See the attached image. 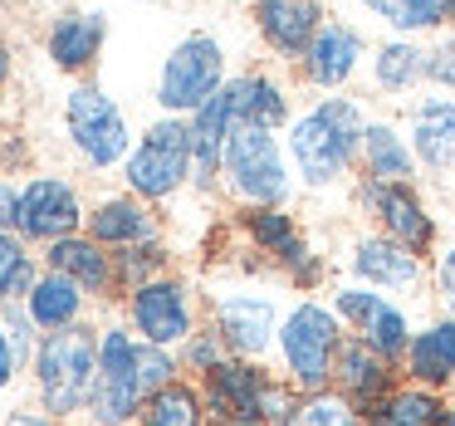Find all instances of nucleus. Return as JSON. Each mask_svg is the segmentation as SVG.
I'll return each mask as SVG.
<instances>
[{"instance_id": "f257e3e1", "label": "nucleus", "mask_w": 455, "mask_h": 426, "mask_svg": "<svg viewBox=\"0 0 455 426\" xmlns=\"http://www.w3.org/2000/svg\"><path fill=\"white\" fill-rule=\"evenodd\" d=\"M363 133L367 123L353 99H323L318 109H308L304 118L289 123V157H294L304 187H333L353 167Z\"/></svg>"}, {"instance_id": "f03ea898", "label": "nucleus", "mask_w": 455, "mask_h": 426, "mask_svg": "<svg viewBox=\"0 0 455 426\" xmlns=\"http://www.w3.org/2000/svg\"><path fill=\"white\" fill-rule=\"evenodd\" d=\"M40 392L54 416H69L89 406L93 382H99V343L89 328H54L40 348Z\"/></svg>"}, {"instance_id": "7ed1b4c3", "label": "nucleus", "mask_w": 455, "mask_h": 426, "mask_svg": "<svg viewBox=\"0 0 455 426\" xmlns=\"http://www.w3.org/2000/svg\"><path fill=\"white\" fill-rule=\"evenodd\" d=\"M338 348H343L338 314L323 304H299L294 314L279 324V353H284V363H289L294 387H304V392H328Z\"/></svg>"}, {"instance_id": "20e7f679", "label": "nucleus", "mask_w": 455, "mask_h": 426, "mask_svg": "<svg viewBox=\"0 0 455 426\" xmlns=\"http://www.w3.org/2000/svg\"><path fill=\"white\" fill-rule=\"evenodd\" d=\"M226 181L235 187V197H245L250 206H275L294 191V177L284 167V148H279L275 128H235L226 142Z\"/></svg>"}, {"instance_id": "39448f33", "label": "nucleus", "mask_w": 455, "mask_h": 426, "mask_svg": "<svg viewBox=\"0 0 455 426\" xmlns=\"http://www.w3.org/2000/svg\"><path fill=\"white\" fill-rule=\"evenodd\" d=\"M206 402L216 416L240 426H265V422H284L294 412V392L275 387L255 363H220L206 373Z\"/></svg>"}, {"instance_id": "423d86ee", "label": "nucleus", "mask_w": 455, "mask_h": 426, "mask_svg": "<svg viewBox=\"0 0 455 426\" xmlns=\"http://www.w3.org/2000/svg\"><path fill=\"white\" fill-rule=\"evenodd\" d=\"M226 84V50L211 35H187L162 64L157 103L167 113H196Z\"/></svg>"}, {"instance_id": "0eeeda50", "label": "nucleus", "mask_w": 455, "mask_h": 426, "mask_svg": "<svg viewBox=\"0 0 455 426\" xmlns=\"http://www.w3.org/2000/svg\"><path fill=\"white\" fill-rule=\"evenodd\" d=\"M191 167H196V152H191V123H152L148 138L132 148L128 157V187L138 191V197H172V191L181 187V181L191 177Z\"/></svg>"}, {"instance_id": "6e6552de", "label": "nucleus", "mask_w": 455, "mask_h": 426, "mask_svg": "<svg viewBox=\"0 0 455 426\" xmlns=\"http://www.w3.org/2000/svg\"><path fill=\"white\" fill-rule=\"evenodd\" d=\"M93 416L99 426H123L132 422L142 402V382H138V343L123 328H108L99 343V382H93Z\"/></svg>"}, {"instance_id": "1a4fd4ad", "label": "nucleus", "mask_w": 455, "mask_h": 426, "mask_svg": "<svg viewBox=\"0 0 455 426\" xmlns=\"http://www.w3.org/2000/svg\"><path fill=\"white\" fill-rule=\"evenodd\" d=\"M69 138L93 167H113L118 157H128V123H123L118 103L103 89H74L69 93Z\"/></svg>"}, {"instance_id": "9d476101", "label": "nucleus", "mask_w": 455, "mask_h": 426, "mask_svg": "<svg viewBox=\"0 0 455 426\" xmlns=\"http://www.w3.org/2000/svg\"><path fill=\"white\" fill-rule=\"evenodd\" d=\"M333 314L347 318V324L363 334V343L377 348L387 363L406 358V343H411V324H406V314H402V309H396L387 294H377V289H338Z\"/></svg>"}, {"instance_id": "9b49d317", "label": "nucleus", "mask_w": 455, "mask_h": 426, "mask_svg": "<svg viewBox=\"0 0 455 426\" xmlns=\"http://www.w3.org/2000/svg\"><path fill=\"white\" fill-rule=\"evenodd\" d=\"M363 201H367V211L382 221L387 236L402 240L406 250L426 255V250L435 245V221H431V211L421 206V197H416L406 181H367V187H363Z\"/></svg>"}, {"instance_id": "f8f14e48", "label": "nucleus", "mask_w": 455, "mask_h": 426, "mask_svg": "<svg viewBox=\"0 0 455 426\" xmlns=\"http://www.w3.org/2000/svg\"><path fill=\"white\" fill-rule=\"evenodd\" d=\"M132 324L157 348H172L191 338V299L177 279H148L132 289Z\"/></svg>"}, {"instance_id": "ddd939ff", "label": "nucleus", "mask_w": 455, "mask_h": 426, "mask_svg": "<svg viewBox=\"0 0 455 426\" xmlns=\"http://www.w3.org/2000/svg\"><path fill=\"white\" fill-rule=\"evenodd\" d=\"M79 221H84V211H79V197H74L69 181L40 177V181H30V187L20 191V221H15V226H20L30 240H50L54 245V240L74 236Z\"/></svg>"}, {"instance_id": "4468645a", "label": "nucleus", "mask_w": 455, "mask_h": 426, "mask_svg": "<svg viewBox=\"0 0 455 426\" xmlns=\"http://www.w3.org/2000/svg\"><path fill=\"white\" fill-rule=\"evenodd\" d=\"M255 25L284 60H304L323 30V0H255Z\"/></svg>"}, {"instance_id": "2eb2a0df", "label": "nucleus", "mask_w": 455, "mask_h": 426, "mask_svg": "<svg viewBox=\"0 0 455 426\" xmlns=\"http://www.w3.org/2000/svg\"><path fill=\"white\" fill-rule=\"evenodd\" d=\"M216 324H220V338H226L240 358H259L269 348V338L279 334L275 328V299L269 294H226V299H216Z\"/></svg>"}, {"instance_id": "dca6fc26", "label": "nucleus", "mask_w": 455, "mask_h": 426, "mask_svg": "<svg viewBox=\"0 0 455 426\" xmlns=\"http://www.w3.org/2000/svg\"><path fill=\"white\" fill-rule=\"evenodd\" d=\"M333 382H338V392H343L357 412H372V406L392 392V363H387L377 348H367L363 338H353V343L343 338L338 363H333Z\"/></svg>"}, {"instance_id": "f3484780", "label": "nucleus", "mask_w": 455, "mask_h": 426, "mask_svg": "<svg viewBox=\"0 0 455 426\" xmlns=\"http://www.w3.org/2000/svg\"><path fill=\"white\" fill-rule=\"evenodd\" d=\"M357 60H363V35H357L353 25L328 20L323 30L314 35L308 54H304V74H308V84H318V89H343V84L357 74Z\"/></svg>"}, {"instance_id": "a211bd4d", "label": "nucleus", "mask_w": 455, "mask_h": 426, "mask_svg": "<svg viewBox=\"0 0 455 426\" xmlns=\"http://www.w3.org/2000/svg\"><path fill=\"white\" fill-rule=\"evenodd\" d=\"M235 128H240L235 103H230V89L220 84V89L211 93L196 113H191V152H196L201 181H211L220 172V157H226V142H230V133H235Z\"/></svg>"}, {"instance_id": "6ab92c4d", "label": "nucleus", "mask_w": 455, "mask_h": 426, "mask_svg": "<svg viewBox=\"0 0 455 426\" xmlns=\"http://www.w3.org/2000/svg\"><path fill=\"white\" fill-rule=\"evenodd\" d=\"M406 373L416 387H445L455 382V318H435L406 343Z\"/></svg>"}, {"instance_id": "aec40b11", "label": "nucleus", "mask_w": 455, "mask_h": 426, "mask_svg": "<svg viewBox=\"0 0 455 426\" xmlns=\"http://www.w3.org/2000/svg\"><path fill=\"white\" fill-rule=\"evenodd\" d=\"M353 269L367 279V285H382V289H416L421 285V255L406 250L402 240H357V255H353Z\"/></svg>"}, {"instance_id": "412c9836", "label": "nucleus", "mask_w": 455, "mask_h": 426, "mask_svg": "<svg viewBox=\"0 0 455 426\" xmlns=\"http://www.w3.org/2000/svg\"><path fill=\"white\" fill-rule=\"evenodd\" d=\"M411 152L426 167H455V99H426L411 109Z\"/></svg>"}, {"instance_id": "4be33fe9", "label": "nucleus", "mask_w": 455, "mask_h": 426, "mask_svg": "<svg viewBox=\"0 0 455 426\" xmlns=\"http://www.w3.org/2000/svg\"><path fill=\"white\" fill-rule=\"evenodd\" d=\"M226 89H230V103H235L240 128H279V123H289L284 89L275 79H265V74H240Z\"/></svg>"}, {"instance_id": "5701e85b", "label": "nucleus", "mask_w": 455, "mask_h": 426, "mask_svg": "<svg viewBox=\"0 0 455 426\" xmlns=\"http://www.w3.org/2000/svg\"><path fill=\"white\" fill-rule=\"evenodd\" d=\"M103 35H108L103 15H64L50 30V60L60 64V69H84V64H93V54L103 50Z\"/></svg>"}, {"instance_id": "b1692460", "label": "nucleus", "mask_w": 455, "mask_h": 426, "mask_svg": "<svg viewBox=\"0 0 455 426\" xmlns=\"http://www.w3.org/2000/svg\"><path fill=\"white\" fill-rule=\"evenodd\" d=\"M445 402L431 387H392L382 402L367 412V426H441Z\"/></svg>"}, {"instance_id": "393cba45", "label": "nucleus", "mask_w": 455, "mask_h": 426, "mask_svg": "<svg viewBox=\"0 0 455 426\" xmlns=\"http://www.w3.org/2000/svg\"><path fill=\"white\" fill-rule=\"evenodd\" d=\"M363 157H367L372 181H406V177L416 172L411 142H406L396 128H387V123H367V133H363Z\"/></svg>"}, {"instance_id": "a878e982", "label": "nucleus", "mask_w": 455, "mask_h": 426, "mask_svg": "<svg viewBox=\"0 0 455 426\" xmlns=\"http://www.w3.org/2000/svg\"><path fill=\"white\" fill-rule=\"evenodd\" d=\"M79 279H69V275H60V269H50L44 279H35V289H30V318L40 328H69L74 318H79V309H84V294H79Z\"/></svg>"}, {"instance_id": "bb28decb", "label": "nucleus", "mask_w": 455, "mask_h": 426, "mask_svg": "<svg viewBox=\"0 0 455 426\" xmlns=\"http://www.w3.org/2000/svg\"><path fill=\"white\" fill-rule=\"evenodd\" d=\"M245 230L255 236V245L259 250H269L275 260H284V265H304L308 260V250H304V236H299V226L284 216V211H275V206H255L245 216Z\"/></svg>"}, {"instance_id": "cd10ccee", "label": "nucleus", "mask_w": 455, "mask_h": 426, "mask_svg": "<svg viewBox=\"0 0 455 426\" xmlns=\"http://www.w3.org/2000/svg\"><path fill=\"white\" fill-rule=\"evenodd\" d=\"M363 5L396 35H426L451 20V0H363Z\"/></svg>"}, {"instance_id": "c85d7f7f", "label": "nucleus", "mask_w": 455, "mask_h": 426, "mask_svg": "<svg viewBox=\"0 0 455 426\" xmlns=\"http://www.w3.org/2000/svg\"><path fill=\"white\" fill-rule=\"evenodd\" d=\"M50 269L79 279L84 289H108V279H113L108 255H103L93 240H74V236H64V240H54V245H50Z\"/></svg>"}, {"instance_id": "c756f323", "label": "nucleus", "mask_w": 455, "mask_h": 426, "mask_svg": "<svg viewBox=\"0 0 455 426\" xmlns=\"http://www.w3.org/2000/svg\"><path fill=\"white\" fill-rule=\"evenodd\" d=\"M89 226H93V240H103V245H142V240H152V216L138 201H103L89 216Z\"/></svg>"}, {"instance_id": "7c9ffc66", "label": "nucleus", "mask_w": 455, "mask_h": 426, "mask_svg": "<svg viewBox=\"0 0 455 426\" xmlns=\"http://www.w3.org/2000/svg\"><path fill=\"white\" fill-rule=\"evenodd\" d=\"M416 79H426V50H416L411 40H392L377 50L372 60V84L382 93H406Z\"/></svg>"}, {"instance_id": "2f4dec72", "label": "nucleus", "mask_w": 455, "mask_h": 426, "mask_svg": "<svg viewBox=\"0 0 455 426\" xmlns=\"http://www.w3.org/2000/svg\"><path fill=\"white\" fill-rule=\"evenodd\" d=\"M279 426H367V422L343 392H308Z\"/></svg>"}, {"instance_id": "473e14b6", "label": "nucleus", "mask_w": 455, "mask_h": 426, "mask_svg": "<svg viewBox=\"0 0 455 426\" xmlns=\"http://www.w3.org/2000/svg\"><path fill=\"white\" fill-rule=\"evenodd\" d=\"M148 426H201V397L181 382H167L148 397Z\"/></svg>"}, {"instance_id": "72a5a7b5", "label": "nucleus", "mask_w": 455, "mask_h": 426, "mask_svg": "<svg viewBox=\"0 0 455 426\" xmlns=\"http://www.w3.org/2000/svg\"><path fill=\"white\" fill-rule=\"evenodd\" d=\"M30 289H35L30 255L20 250V240H15V236H5V230H0V304H5V299H15V294H30Z\"/></svg>"}, {"instance_id": "f704fd0d", "label": "nucleus", "mask_w": 455, "mask_h": 426, "mask_svg": "<svg viewBox=\"0 0 455 426\" xmlns=\"http://www.w3.org/2000/svg\"><path fill=\"white\" fill-rule=\"evenodd\" d=\"M138 382H142V397L162 392V387L172 382V358H167V348H157V343L138 348Z\"/></svg>"}, {"instance_id": "c9c22d12", "label": "nucleus", "mask_w": 455, "mask_h": 426, "mask_svg": "<svg viewBox=\"0 0 455 426\" xmlns=\"http://www.w3.org/2000/svg\"><path fill=\"white\" fill-rule=\"evenodd\" d=\"M426 79L445 84V89H455V40H445L441 50L426 54Z\"/></svg>"}, {"instance_id": "e433bc0d", "label": "nucleus", "mask_w": 455, "mask_h": 426, "mask_svg": "<svg viewBox=\"0 0 455 426\" xmlns=\"http://www.w3.org/2000/svg\"><path fill=\"white\" fill-rule=\"evenodd\" d=\"M220 343H226V338H191V348H187V358H191V367H196V373H211V367H220L226 363V358H220Z\"/></svg>"}, {"instance_id": "4c0bfd02", "label": "nucleus", "mask_w": 455, "mask_h": 426, "mask_svg": "<svg viewBox=\"0 0 455 426\" xmlns=\"http://www.w3.org/2000/svg\"><path fill=\"white\" fill-rule=\"evenodd\" d=\"M435 289H441V299L455 309V245L445 250V255H441V265H435Z\"/></svg>"}, {"instance_id": "58836bf2", "label": "nucleus", "mask_w": 455, "mask_h": 426, "mask_svg": "<svg viewBox=\"0 0 455 426\" xmlns=\"http://www.w3.org/2000/svg\"><path fill=\"white\" fill-rule=\"evenodd\" d=\"M20 221V197H15V187L5 177H0V230L5 226H15Z\"/></svg>"}, {"instance_id": "ea45409f", "label": "nucleus", "mask_w": 455, "mask_h": 426, "mask_svg": "<svg viewBox=\"0 0 455 426\" xmlns=\"http://www.w3.org/2000/svg\"><path fill=\"white\" fill-rule=\"evenodd\" d=\"M15 367H20V353H15V343H11V334L0 328V387L15 377Z\"/></svg>"}, {"instance_id": "a19ab883", "label": "nucleus", "mask_w": 455, "mask_h": 426, "mask_svg": "<svg viewBox=\"0 0 455 426\" xmlns=\"http://www.w3.org/2000/svg\"><path fill=\"white\" fill-rule=\"evenodd\" d=\"M11 426H50V422H40V416H25V412H20V416H11Z\"/></svg>"}, {"instance_id": "79ce46f5", "label": "nucleus", "mask_w": 455, "mask_h": 426, "mask_svg": "<svg viewBox=\"0 0 455 426\" xmlns=\"http://www.w3.org/2000/svg\"><path fill=\"white\" fill-rule=\"evenodd\" d=\"M441 426H455V402H451V406H445V412H441Z\"/></svg>"}, {"instance_id": "37998d69", "label": "nucleus", "mask_w": 455, "mask_h": 426, "mask_svg": "<svg viewBox=\"0 0 455 426\" xmlns=\"http://www.w3.org/2000/svg\"><path fill=\"white\" fill-rule=\"evenodd\" d=\"M5 74H11V60H5V50H0V79H5Z\"/></svg>"}, {"instance_id": "c03bdc74", "label": "nucleus", "mask_w": 455, "mask_h": 426, "mask_svg": "<svg viewBox=\"0 0 455 426\" xmlns=\"http://www.w3.org/2000/svg\"><path fill=\"white\" fill-rule=\"evenodd\" d=\"M445 25H455V0H451V20H445Z\"/></svg>"}, {"instance_id": "a18cd8bd", "label": "nucleus", "mask_w": 455, "mask_h": 426, "mask_svg": "<svg viewBox=\"0 0 455 426\" xmlns=\"http://www.w3.org/2000/svg\"><path fill=\"white\" fill-rule=\"evenodd\" d=\"M220 426H240V422H220Z\"/></svg>"}]
</instances>
